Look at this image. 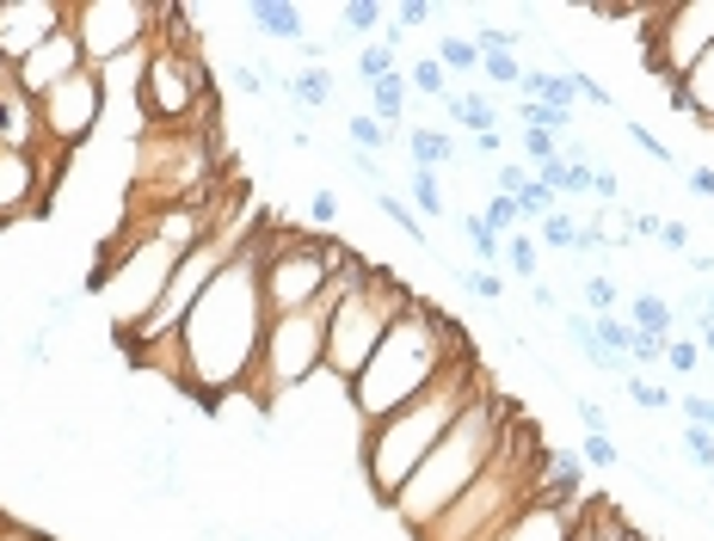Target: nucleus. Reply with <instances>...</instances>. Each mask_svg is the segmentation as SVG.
I'll return each instance as SVG.
<instances>
[{
	"label": "nucleus",
	"instance_id": "33",
	"mask_svg": "<svg viewBox=\"0 0 714 541\" xmlns=\"http://www.w3.org/2000/svg\"><path fill=\"white\" fill-rule=\"evenodd\" d=\"M345 136H352L357 155H382V148L394 142V129H382L370 111H352V117H345Z\"/></svg>",
	"mask_w": 714,
	"mask_h": 541
},
{
	"label": "nucleus",
	"instance_id": "24",
	"mask_svg": "<svg viewBox=\"0 0 714 541\" xmlns=\"http://www.w3.org/2000/svg\"><path fill=\"white\" fill-rule=\"evenodd\" d=\"M622 320L635 326L640 339H671V326H678V314H671V302H666V295H635Z\"/></svg>",
	"mask_w": 714,
	"mask_h": 541
},
{
	"label": "nucleus",
	"instance_id": "53",
	"mask_svg": "<svg viewBox=\"0 0 714 541\" xmlns=\"http://www.w3.org/2000/svg\"><path fill=\"white\" fill-rule=\"evenodd\" d=\"M579 425H585V437H610V413H604V406H598V401H585V394H579Z\"/></svg>",
	"mask_w": 714,
	"mask_h": 541
},
{
	"label": "nucleus",
	"instance_id": "17",
	"mask_svg": "<svg viewBox=\"0 0 714 541\" xmlns=\"http://www.w3.org/2000/svg\"><path fill=\"white\" fill-rule=\"evenodd\" d=\"M573 523H579V505H555V498L529 493V505L505 523V536H499V541H567V536H573Z\"/></svg>",
	"mask_w": 714,
	"mask_h": 541
},
{
	"label": "nucleus",
	"instance_id": "26",
	"mask_svg": "<svg viewBox=\"0 0 714 541\" xmlns=\"http://www.w3.org/2000/svg\"><path fill=\"white\" fill-rule=\"evenodd\" d=\"M406 93H413V87H406L401 68H394L389 80H376V87H370V117H376L382 129H394V124L406 117ZM394 136H401V129H394Z\"/></svg>",
	"mask_w": 714,
	"mask_h": 541
},
{
	"label": "nucleus",
	"instance_id": "8",
	"mask_svg": "<svg viewBox=\"0 0 714 541\" xmlns=\"http://www.w3.org/2000/svg\"><path fill=\"white\" fill-rule=\"evenodd\" d=\"M253 264H259V302L265 314H295L309 308L314 295L333 283V271L345 264V240H326V234H302V228H278V222H259L247 240Z\"/></svg>",
	"mask_w": 714,
	"mask_h": 541
},
{
	"label": "nucleus",
	"instance_id": "37",
	"mask_svg": "<svg viewBox=\"0 0 714 541\" xmlns=\"http://www.w3.org/2000/svg\"><path fill=\"white\" fill-rule=\"evenodd\" d=\"M406 185H413V203H420V210H425V216H450V203H444V185H437V172L432 167H413V172H406Z\"/></svg>",
	"mask_w": 714,
	"mask_h": 541
},
{
	"label": "nucleus",
	"instance_id": "11",
	"mask_svg": "<svg viewBox=\"0 0 714 541\" xmlns=\"http://www.w3.org/2000/svg\"><path fill=\"white\" fill-rule=\"evenodd\" d=\"M647 37V75H659V87H683L690 68L714 49V0H678V7H647L640 19Z\"/></svg>",
	"mask_w": 714,
	"mask_h": 541
},
{
	"label": "nucleus",
	"instance_id": "25",
	"mask_svg": "<svg viewBox=\"0 0 714 541\" xmlns=\"http://www.w3.org/2000/svg\"><path fill=\"white\" fill-rule=\"evenodd\" d=\"M406 155H413V167H432V172H444L456 160V136L450 129H406Z\"/></svg>",
	"mask_w": 714,
	"mask_h": 541
},
{
	"label": "nucleus",
	"instance_id": "3",
	"mask_svg": "<svg viewBox=\"0 0 714 541\" xmlns=\"http://www.w3.org/2000/svg\"><path fill=\"white\" fill-rule=\"evenodd\" d=\"M481 387H487L481 363L462 357V363H450V370L425 387L420 401H406L401 413H389L382 425H364V431H357V467H364V480H370V493L382 498V505H394V493H401L406 480H413V467L444 443V431L462 418V406L475 401Z\"/></svg>",
	"mask_w": 714,
	"mask_h": 541
},
{
	"label": "nucleus",
	"instance_id": "39",
	"mask_svg": "<svg viewBox=\"0 0 714 541\" xmlns=\"http://www.w3.org/2000/svg\"><path fill=\"white\" fill-rule=\"evenodd\" d=\"M517 124H524V129H548V136H567L573 117L555 111V105H536V99H517Z\"/></svg>",
	"mask_w": 714,
	"mask_h": 541
},
{
	"label": "nucleus",
	"instance_id": "61",
	"mask_svg": "<svg viewBox=\"0 0 714 541\" xmlns=\"http://www.w3.org/2000/svg\"><path fill=\"white\" fill-rule=\"evenodd\" d=\"M702 351H709V357H714V320H709V326H702Z\"/></svg>",
	"mask_w": 714,
	"mask_h": 541
},
{
	"label": "nucleus",
	"instance_id": "6",
	"mask_svg": "<svg viewBox=\"0 0 714 541\" xmlns=\"http://www.w3.org/2000/svg\"><path fill=\"white\" fill-rule=\"evenodd\" d=\"M536 467H543V449H536L524 418H512V431L493 449V462L481 467V480H475L432 529H420L413 541H499L505 523H512L517 510L529 505V493H536Z\"/></svg>",
	"mask_w": 714,
	"mask_h": 541
},
{
	"label": "nucleus",
	"instance_id": "52",
	"mask_svg": "<svg viewBox=\"0 0 714 541\" xmlns=\"http://www.w3.org/2000/svg\"><path fill=\"white\" fill-rule=\"evenodd\" d=\"M678 413L696 425V431H714V394H683L678 401Z\"/></svg>",
	"mask_w": 714,
	"mask_h": 541
},
{
	"label": "nucleus",
	"instance_id": "42",
	"mask_svg": "<svg viewBox=\"0 0 714 541\" xmlns=\"http://www.w3.org/2000/svg\"><path fill=\"white\" fill-rule=\"evenodd\" d=\"M579 290H585V314H616L622 308V290L610 278H598V271H585V283H579Z\"/></svg>",
	"mask_w": 714,
	"mask_h": 541
},
{
	"label": "nucleus",
	"instance_id": "60",
	"mask_svg": "<svg viewBox=\"0 0 714 541\" xmlns=\"http://www.w3.org/2000/svg\"><path fill=\"white\" fill-rule=\"evenodd\" d=\"M0 541H44L37 529H25V523H0Z\"/></svg>",
	"mask_w": 714,
	"mask_h": 541
},
{
	"label": "nucleus",
	"instance_id": "1",
	"mask_svg": "<svg viewBox=\"0 0 714 541\" xmlns=\"http://www.w3.org/2000/svg\"><path fill=\"white\" fill-rule=\"evenodd\" d=\"M265 320H271V314H265V302H259V264L241 247L228 259V271L203 290V302L186 314V326H179V370H186L179 387H186L203 413H216L222 401H234V394L247 387L253 357H259V345H265Z\"/></svg>",
	"mask_w": 714,
	"mask_h": 541
},
{
	"label": "nucleus",
	"instance_id": "9",
	"mask_svg": "<svg viewBox=\"0 0 714 541\" xmlns=\"http://www.w3.org/2000/svg\"><path fill=\"white\" fill-rule=\"evenodd\" d=\"M406 308H413L406 278H394V271H382V264H376L357 290H345V302L333 308V320H326V382L352 387L357 370L376 357L382 333H389Z\"/></svg>",
	"mask_w": 714,
	"mask_h": 541
},
{
	"label": "nucleus",
	"instance_id": "10",
	"mask_svg": "<svg viewBox=\"0 0 714 541\" xmlns=\"http://www.w3.org/2000/svg\"><path fill=\"white\" fill-rule=\"evenodd\" d=\"M136 111L148 117V129H216V87L198 49H172L155 37L136 87Z\"/></svg>",
	"mask_w": 714,
	"mask_h": 541
},
{
	"label": "nucleus",
	"instance_id": "20",
	"mask_svg": "<svg viewBox=\"0 0 714 541\" xmlns=\"http://www.w3.org/2000/svg\"><path fill=\"white\" fill-rule=\"evenodd\" d=\"M671 105L690 111V117H696V129L702 124L714 129V49L702 56L696 68H690V80H683V87H671Z\"/></svg>",
	"mask_w": 714,
	"mask_h": 541
},
{
	"label": "nucleus",
	"instance_id": "36",
	"mask_svg": "<svg viewBox=\"0 0 714 541\" xmlns=\"http://www.w3.org/2000/svg\"><path fill=\"white\" fill-rule=\"evenodd\" d=\"M437 63H444V75H481V49H475V37H444L437 44Z\"/></svg>",
	"mask_w": 714,
	"mask_h": 541
},
{
	"label": "nucleus",
	"instance_id": "21",
	"mask_svg": "<svg viewBox=\"0 0 714 541\" xmlns=\"http://www.w3.org/2000/svg\"><path fill=\"white\" fill-rule=\"evenodd\" d=\"M567 541H647L616 505H579V523Z\"/></svg>",
	"mask_w": 714,
	"mask_h": 541
},
{
	"label": "nucleus",
	"instance_id": "14",
	"mask_svg": "<svg viewBox=\"0 0 714 541\" xmlns=\"http://www.w3.org/2000/svg\"><path fill=\"white\" fill-rule=\"evenodd\" d=\"M37 124H44V142L49 148H63V155L87 148L93 129L105 124V75H99V68L68 75L49 99H37Z\"/></svg>",
	"mask_w": 714,
	"mask_h": 541
},
{
	"label": "nucleus",
	"instance_id": "7",
	"mask_svg": "<svg viewBox=\"0 0 714 541\" xmlns=\"http://www.w3.org/2000/svg\"><path fill=\"white\" fill-rule=\"evenodd\" d=\"M259 228L253 222V203L247 198H234L228 210L216 216V228L203 234L198 247L186 252V259L172 264V278H167V290H160V302H155V314L136 326V333H124V339H111L124 357H136V351H148V345H167V339H179V326H186V314L203 302V290L228 271V259L241 247H247V234Z\"/></svg>",
	"mask_w": 714,
	"mask_h": 541
},
{
	"label": "nucleus",
	"instance_id": "35",
	"mask_svg": "<svg viewBox=\"0 0 714 541\" xmlns=\"http://www.w3.org/2000/svg\"><path fill=\"white\" fill-rule=\"evenodd\" d=\"M406 87H413V93H425V99H450L456 87H450V75H444V63H437V56H420V63L406 68Z\"/></svg>",
	"mask_w": 714,
	"mask_h": 541
},
{
	"label": "nucleus",
	"instance_id": "2",
	"mask_svg": "<svg viewBox=\"0 0 714 541\" xmlns=\"http://www.w3.org/2000/svg\"><path fill=\"white\" fill-rule=\"evenodd\" d=\"M462 357H468L462 326L413 295V308L382 333L376 357L357 370V382L345 387V406H352L357 431H364V425H382V418L401 413L406 401H420L425 387L450 370V363H462Z\"/></svg>",
	"mask_w": 714,
	"mask_h": 541
},
{
	"label": "nucleus",
	"instance_id": "23",
	"mask_svg": "<svg viewBox=\"0 0 714 541\" xmlns=\"http://www.w3.org/2000/svg\"><path fill=\"white\" fill-rule=\"evenodd\" d=\"M524 99H536V105H555L573 117L579 93H573V75H555V68H524Z\"/></svg>",
	"mask_w": 714,
	"mask_h": 541
},
{
	"label": "nucleus",
	"instance_id": "50",
	"mask_svg": "<svg viewBox=\"0 0 714 541\" xmlns=\"http://www.w3.org/2000/svg\"><path fill=\"white\" fill-rule=\"evenodd\" d=\"M666 363L678 375H696L702 370V345H690V339H666Z\"/></svg>",
	"mask_w": 714,
	"mask_h": 541
},
{
	"label": "nucleus",
	"instance_id": "55",
	"mask_svg": "<svg viewBox=\"0 0 714 541\" xmlns=\"http://www.w3.org/2000/svg\"><path fill=\"white\" fill-rule=\"evenodd\" d=\"M309 216L321 222V228H326V222H339V198H333V191H314V198H309Z\"/></svg>",
	"mask_w": 714,
	"mask_h": 541
},
{
	"label": "nucleus",
	"instance_id": "40",
	"mask_svg": "<svg viewBox=\"0 0 714 541\" xmlns=\"http://www.w3.org/2000/svg\"><path fill=\"white\" fill-rule=\"evenodd\" d=\"M394 75V49L389 44H357V80L364 87H376V80Z\"/></svg>",
	"mask_w": 714,
	"mask_h": 541
},
{
	"label": "nucleus",
	"instance_id": "18",
	"mask_svg": "<svg viewBox=\"0 0 714 541\" xmlns=\"http://www.w3.org/2000/svg\"><path fill=\"white\" fill-rule=\"evenodd\" d=\"M0 148H13V155H32L44 148V124H37V99H25L13 87V75L0 80Z\"/></svg>",
	"mask_w": 714,
	"mask_h": 541
},
{
	"label": "nucleus",
	"instance_id": "30",
	"mask_svg": "<svg viewBox=\"0 0 714 541\" xmlns=\"http://www.w3.org/2000/svg\"><path fill=\"white\" fill-rule=\"evenodd\" d=\"M499 259L512 264L524 283H543V247H536L529 234H512V240H499Z\"/></svg>",
	"mask_w": 714,
	"mask_h": 541
},
{
	"label": "nucleus",
	"instance_id": "45",
	"mask_svg": "<svg viewBox=\"0 0 714 541\" xmlns=\"http://www.w3.org/2000/svg\"><path fill=\"white\" fill-rule=\"evenodd\" d=\"M481 80L487 87H524V63L517 56H481Z\"/></svg>",
	"mask_w": 714,
	"mask_h": 541
},
{
	"label": "nucleus",
	"instance_id": "19",
	"mask_svg": "<svg viewBox=\"0 0 714 541\" xmlns=\"http://www.w3.org/2000/svg\"><path fill=\"white\" fill-rule=\"evenodd\" d=\"M241 19H247L259 37H278V44H309V13H302L295 0H247V7H241Z\"/></svg>",
	"mask_w": 714,
	"mask_h": 541
},
{
	"label": "nucleus",
	"instance_id": "29",
	"mask_svg": "<svg viewBox=\"0 0 714 541\" xmlns=\"http://www.w3.org/2000/svg\"><path fill=\"white\" fill-rule=\"evenodd\" d=\"M382 19H389L382 0H345L339 7V37H357V44H364L370 32H382Z\"/></svg>",
	"mask_w": 714,
	"mask_h": 541
},
{
	"label": "nucleus",
	"instance_id": "44",
	"mask_svg": "<svg viewBox=\"0 0 714 541\" xmlns=\"http://www.w3.org/2000/svg\"><path fill=\"white\" fill-rule=\"evenodd\" d=\"M628 401H635L640 413H671V406H678V401L666 394V387L647 382V375H628Z\"/></svg>",
	"mask_w": 714,
	"mask_h": 541
},
{
	"label": "nucleus",
	"instance_id": "28",
	"mask_svg": "<svg viewBox=\"0 0 714 541\" xmlns=\"http://www.w3.org/2000/svg\"><path fill=\"white\" fill-rule=\"evenodd\" d=\"M432 13H437L432 0H401V7H389V19H382V44L401 49V44H406V32H420V25H425Z\"/></svg>",
	"mask_w": 714,
	"mask_h": 541
},
{
	"label": "nucleus",
	"instance_id": "62",
	"mask_svg": "<svg viewBox=\"0 0 714 541\" xmlns=\"http://www.w3.org/2000/svg\"><path fill=\"white\" fill-rule=\"evenodd\" d=\"M709 320H714V290H709Z\"/></svg>",
	"mask_w": 714,
	"mask_h": 541
},
{
	"label": "nucleus",
	"instance_id": "38",
	"mask_svg": "<svg viewBox=\"0 0 714 541\" xmlns=\"http://www.w3.org/2000/svg\"><path fill=\"white\" fill-rule=\"evenodd\" d=\"M462 240H468V247H475V259H481V271H493V264H499V234L481 222V210H468V216H462Z\"/></svg>",
	"mask_w": 714,
	"mask_h": 541
},
{
	"label": "nucleus",
	"instance_id": "56",
	"mask_svg": "<svg viewBox=\"0 0 714 541\" xmlns=\"http://www.w3.org/2000/svg\"><path fill=\"white\" fill-rule=\"evenodd\" d=\"M683 191L690 198H714V167H690L683 172Z\"/></svg>",
	"mask_w": 714,
	"mask_h": 541
},
{
	"label": "nucleus",
	"instance_id": "5",
	"mask_svg": "<svg viewBox=\"0 0 714 541\" xmlns=\"http://www.w3.org/2000/svg\"><path fill=\"white\" fill-rule=\"evenodd\" d=\"M370 271H376V264L364 259V252H345V264L333 271V283L314 295L309 308L265 320V345H259V357H253L247 387H241V394H247L259 413H278L283 394L309 387L314 375L326 370V320H333V308L345 302V290H357V283L370 278Z\"/></svg>",
	"mask_w": 714,
	"mask_h": 541
},
{
	"label": "nucleus",
	"instance_id": "13",
	"mask_svg": "<svg viewBox=\"0 0 714 541\" xmlns=\"http://www.w3.org/2000/svg\"><path fill=\"white\" fill-rule=\"evenodd\" d=\"M63 167H68V155H63V148H49V142H44V148H32V155L0 148V228L49 216L56 185H63Z\"/></svg>",
	"mask_w": 714,
	"mask_h": 541
},
{
	"label": "nucleus",
	"instance_id": "41",
	"mask_svg": "<svg viewBox=\"0 0 714 541\" xmlns=\"http://www.w3.org/2000/svg\"><path fill=\"white\" fill-rule=\"evenodd\" d=\"M481 222L499 234V240H512V234H517V222H524V210H517V198H499V191H493V203L481 210Z\"/></svg>",
	"mask_w": 714,
	"mask_h": 541
},
{
	"label": "nucleus",
	"instance_id": "59",
	"mask_svg": "<svg viewBox=\"0 0 714 541\" xmlns=\"http://www.w3.org/2000/svg\"><path fill=\"white\" fill-rule=\"evenodd\" d=\"M499 148H505V136H499V129H493V136H475V155L499 160Z\"/></svg>",
	"mask_w": 714,
	"mask_h": 541
},
{
	"label": "nucleus",
	"instance_id": "54",
	"mask_svg": "<svg viewBox=\"0 0 714 541\" xmlns=\"http://www.w3.org/2000/svg\"><path fill=\"white\" fill-rule=\"evenodd\" d=\"M591 198H604V203H616L622 198V179L610 167H591Z\"/></svg>",
	"mask_w": 714,
	"mask_h": 541
},
{
	"label": "nucleus",
	"instance_id": "4",
	"mask_svg": "<svg viewBox=\"0 0 714 541\" xmlns=\"http://www.w3.org/2000/svg\"><path fill=\"white\" fill-rule=\"evenodd\" d=\"M505 431H512V406L499 401L493 387H481V394L462 406V418L444 431V443H437L432 455L413 467V480L394 493L389 517H401L406 536L432 529L437 517H444V510H450L456 498L481 480V467L493 462V449L505 443Z\"/></svg>",
	"mask_w": 714,
	"mask_h": 541
},
{
	"label": "nucleus",
	"instance_id": "27",
	"mask_svg": "<svg viewBox=\"0 0 714 541\" xmlns=\"http://www.w3.org/2000/svg\"><path fill=\"white\" fill-rule=\"evenodd\" d=\"M283 93H290L302 111L333 105V68H295V75H283Z\"/></svg>",
	"mask_w": 714,
	"mask_h": 541
},
{
	"label": "nucleus",
	"instance_id": "47",
	"mask_svg": "<svg viewBox=\"0 0 714 541\" xmlns=\"http://www.w3.org/2000/svg\"><path fill=\"white\" fill-rule=\"evenodd\" d=\"M622 136L635 142V148H640V155L652 160V167H671V148H666V142H659V136H652L647 124H622Z\"/></svg>",
	"mask_w": 714,
	"mask_h": 541
},
{
	"label": "nucleus",
	"instance_id": "51",
	"mask_svg": "<svg viewBox=\"0 0 714 541\" xmlns=\"http://www.w3.org/2000/svg\"><path fill=\"white\" fill-rule=\"evenodd\" d=\"M579 462H585V467H622V449L610 443V437H585V449H579Z\"/></svg>",
	"mask_w": 714,
	"mask_h": 541
},
{
	"label": "nucleus",
	"instance_id": "58",
	"mask_svg": "<svg viewBox=\"0 0 714 541\" xmlns=\"http://www.w3.org/2000/svg\"><path fill=\"white\" fill-rule=\"evenodd\" d=\"M529 302H536V308H543V314H555V308H560V302H555V290H548V283H529Z\"/></svg>",
	"mask_w": 714,
	"mask_h": 541
},
{
	"label": "nucleus",
	"instance_id": "57",
	"mask_svg": "<svg viewBox=\"0 0 714 541\" xmlns=\"http://www.w3.org/2000/svg\"><path fill=\"white\" fill-rule=\"evenodd\" d=\"M659 240H666L671 252H690V228H683V222H671V216L659 222Z\"/></svg>",
	"mask_w": 714,
	"mask_h": 541
},
{
	"label": "nucleus",
	"instance_id": "15",
	"mask_svg": "<svg viewBox=\"0 0 714 541\" xmlns=\"http://www.w3.org/2000/svg\"><path fill=\"white\" fill-rule=\"evenodd\" d=\"M68 25V0H0V68H19Z\"/></svg>",
	"mask_w": 714,
	"mask_h": 541
},
{
	"label": "nucleus",
	"instance_id": "48",
	"mask_svg": "<svg viewBox=\"0 0 714 541\" xmlns=\"http://www.w3.org/2000/svg\"><path fill=\"white\" fill-rule=\"evenodd\" d=\"M555 155H560V136H548V129H524V160H529V172L548 167Z\"/></svg>",
	"mask_w": 714,
	"mask_h": 541
},
{
	"label": "nucleus",
	"instance_id": "31",
	"mask_svg": "<svg viewBox=\"0 0 714 541\" xmlns=\"http://www.w3.org/2000/svg\"><path fill=\"white\" fill-rule=\"evenodd\" d=\"M536 247H543V252H573L579 247V216H567V210L543 216V222H536Z\"/></svg>",
	"mask_w": 714,
	"mask_h": 541
},
{
	"label": "nucleus",
	"instance_id": "32",
	"mask_svg": "<svg viewBox=\"0 0 714 541\" xmlns=\"http://www.w3.org/2000/svg\"><path fill=\"white\" fill-rule=\"evenodd\" d=\"M234 87L247 99H271V93H283V75L271 63H234Z\"/></svg>",
	"mask_w": 714,
	"mask_h": 541
},
{
	"label": "nucleus",
	"instance_id": "43",
	"mask_svg": "<svg viewBox=\"0 0 714 541\" xmlns=\"http://www.w3.org/2000/svg\"><path fill=\"white\" fill-rule=\"evenodd\" d=\"M456 283H462L475 302H505V278H499V271H481V264H475V271H456Z\"/></svg>",
	"mask_w": 714,
	"mask_h": 541
},
{
	"label": "nucleus",
	"instance_id": "16",
	"mask_svg": "<svg viewBox=\"0 0 714 541\" xmlns=\"http://www.w3.org/2000/svg\"><path fill=\"white\" fill-rule=\"evenodd\" d=\"M80 68H87V49H80L75 25H63V32L49 37L37 56H25V63L13 68V87H19L25 99H49L68 75H80Z\"/></svg>",
	"mask_w": 714,
	"mask_h": 541
},
{
	"label": "nucleus",
	"instance_id": "49",
	"mask_svg": "<svg viewBox=\"0 0 714 541\" xmlns=\"http://www.w3.org/2000/svg\"><path fill=\"white\" fill-rule=\"evenodd\" d=\"M517 210H524V222H543V216H555V191L529 179V185H524V198H517Z\"/></svg>",
	"mask_w": 714,
	"mask_h": 541
},
{
	"label": "nucleus",
	"instance_id": "22",
	"mask_svg": "<svg viewBox=\"0 0 714 541\" xmlns=\"http://www.w3.org/2000/svg\"><path fill=\"white\" fill-rule=\"evenodd\" d=\"M444 105H450V124L468 129V136H493V129H499V105L487 93H475V87H456Z\"/></svg>",
	"mask_w": 714,
	"mask_h": 541
},
{
	"label": "nucleus",
	"instance_id": "34",
	"mask_svg": "<svg viewBox=\"0 0 714 541\" xmlns=\"http://www.w3.org/2000/svg\"><path fill=\"white\" fill-rule=\"evenodd\" d=\"M376 210H382V216H389L394 228L406 234V240H420V247L432 240V234H425V222H420V210H413L406 198H394V191H376Z\"/></svg>",
	"mask_w": 714,
	"mask_h": 541
},
{
	"label": "nucleus",
	"instance_id": "12",
	"mask_svg": "<svg viewBox=\"0 0 714 541\" xmlns=\"http://www.w3.org/2000/svg\"><path fill=\"white\" fill-rule=\"evenodd\" d=\"M68 25L87 49V68H105L155 44L160 7L155 0H68Z\"/></svg>",
	"mask_w": 714,
	"mask_h": 541
},
{
	"label": "nucleus",
	"instance_id": "46",
	"mask_svg": "<svg viewBox=\"0 0 714 541\" xmlns=\"http://www.w3.org/2000/svg\"><path fill=\"white\" fill-rule=\"evenodd\" d=\"M529 179H536V172L517 167V160H499V167H493V191H499V198H524Z\"/></svg>",
	"mask_w": 714,
	"mask_h": 541
}]
</instances>
